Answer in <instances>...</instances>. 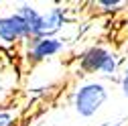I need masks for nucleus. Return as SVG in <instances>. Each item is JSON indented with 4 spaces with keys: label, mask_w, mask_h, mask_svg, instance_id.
I'll return each instance as SVG.
<instances>
[{
    "label": "nucleus",
    "mask_w": 128,
    "mask_h": 126,
    "mask_svg": "<svg viewBox=\"0 0 128 126\" xmlns=\"http://www.w3.org/2000/svg\"><path fill=\"white\" fill-rule=\"evenodd\" d=\"M75 61H77V71H82L86 75H98L104 80L120 77L122 67H124L122 57L102 43H94L86 47L84 51H79Z\"/></svg>",
    "instance_id": "nucleus-1"
},
{
    "label": "nucleus",
    "mask_w": 128,
    "mask_h": 126,
    "mask_svg": "<svg viewBox=\"0 0 128 126\" xmlns=\"http://www.w3.org/2000/svg\"><path fill=\"white\" fill-rule=\"evenodd\" d=\"M110 100V88L106 82L92 77V80H84L73 88L71 94V106L75 110V114L84 120L96 118L102 108Z\"/></svg>",
    "instance_id": "nucleus-2"
},
{
    "label": "nucleus",
    "mask_w": 128,
    "mask_h": 126,
    "mask_svg": "<svg viewBox=\"0 0 128 126\" xmlns=\"http://www.w3.org/2000/svg\"><path fill=\"white\" fill-rule=\"evenodd\" d=\"M28 39V28L16 10L0 14V47L12 49L16 45H24Z\"/></svg>",
    "instance_id": "nucleus-3"
},
{
    "label": "nucleus",
    "mask_w": 128,
    "mask_h": 126,
    "mask_svg": "<svg viewBox=\"0 0 128 126\" xmlns=\"http://www.w3.org/2000/svg\"><path fill=\"white\" fill-rule=\"evenodd\" d=\"M67 43L59 37H35L24 43V59L28 63H43L65 51Z\"/></svg>",
    "instance_id": "nucleus-4"
},
{
    "label": "nucleus",
    "mask_w": 128,
    "mask_h": 126,
    "mask_svg": "<svg viewBox=\"0 0 128 126\" xmlns=\"http://www.w3.org/2000/svg\"><path fill=\"white\" fill-rule=\"evenodd\" d=\"M71 20L69 16V8L61 6V4H53L43 12V37H57V33L67 26Z\"/></svg>",
    "instance_id": "nucleus-5"
},
{
    "label": "nucleus",
    "mask_w": 128,
    "mask_h": 126,
    "mask_svg": "<svg viewBox=\"0 0 128 126\" xmlns=\"http://www.w3.org/2000/svg\"><path fill=\"white\" fill-rule=\"evenodd\" d=\"M16 12L20 14V18L24 20L26 28H28V37H43V10L37 8V4L30 2H20L16 6Z\"/></svg>",
    "instance_id": "nucleus-6"
},
{
    "label": "nucleus",
    "mask_w": 128,
    "mask_h": 126,
    "mask_svg": "<svg viewBox=\"0 0 128 126\" xmlns=\"http://www.w3.org/2000/svg\"><path fill=\"white\" fill-rule=\"evenodd\" d=\"M94 6H98L100 12H106V14H114V12H120L128 6V2H122V0H98L94 2Z\"/></svg>",
    "instance_id": "nucleus-7"
},
{
    "label": "nucleus",
    "mask_w": 128,
    "mask_h": 126,
    "mask_svg": "<svg viewBox=\"0 0 128 126\" xmlns=\"http://www.w3.org/2000/svg\"><path fill=\"white\" fill-rule=\"evenodd\" d=\"M18 118L10 108H0V126H16Z\"/></svg>",
    "instance_id": "nucleus-8"
},
{
    "label": "nucleus",
    "mask_w": 128,
    "mask_h": 126,
    "mask_svg": "<svg viewBox=\"0 0 128 126\" xmlns=\"http://www.w3.org/2000/svg\"><path fill=\"white\" fill-rule=\"evenodd\" d=\"M118 88H120V94L124 98H128V59L124 61V67H122V73L118 77Z\"/></svg>",
    "instance_id": "nucleus-9"
},
{
    "label": "nucleus",
    "mask_w": 128,
    "mask_h": 126,
    "mask_svg": "<svg viewBox=\"0 0 128 126\" xmlns=\"http://www.w3.org/2000/svg\"><path fill=\"white\" fill-rule=\"evenodd\" d=\"M98 126H126L122 120H114V122H112V120H106V122H100Z\"/></svg>",
    "instance_id": "nucleus-10"
}]
</instances>
